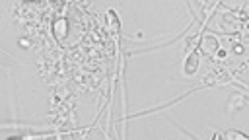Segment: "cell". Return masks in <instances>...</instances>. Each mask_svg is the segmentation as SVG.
I'll list each match as a JSON object with an SVG mask.
<instances>
[{
  "label": "cell",
  "mask_w": 249,
  "mask_h": 140,
  "mask_svg": "<svg viewBox=\"0 0 249 140\" xmlns=\"http://www.w3.org/2000/svg\"><path fill=\"white\" fill-rule=\"evenodd\" d=\"M198 66H200V51L196 49V45L187 52L185 60H183V76L185 78H193L196 72H198Z\"/></svg>",
  "instance_id": "6da1fadb"
},
{
  "label": "cell",
  "mask_w": 249,
  "mask_h": 140,
  "mask_svg": "<svg viewBox=\"0 0 249 140\" xmlns=\"http://www.w3.org/2000/svg\"><path fill=\"white\" fill-rule=\"evenodd\" d=\"M247 101H249V95H247L245 91H233V93L228 97V103H226L228 113H230V115H233V113H235L237 109H241Z\"/></svg>",
  "instance_id": "7a4b0ae2"
},
{
  "label": "cell",
  "mask_w": 249,
  "mask_h": 140,
  "mask_svg": "<svg viewBox=\"0 0 249 140\" xmlns=\"http://www.w3.org/2000/svg\"><path fill=\"white\" fill-rule=\"evenodd\" d=\"M218 39L212 35H200V43L196 45V49L200 51V54H212L218 49Z\"/></svg>",
  "instance_id": "3957f363"
},
{
  "label": "cell",
  "mask_w": 249,
  "mask_h": 140,
  "mask_svg": "<svg viewBox=\"0 0 249 140\" xmlns=\"http://www.w3.org/2000/svg\"><path fill=\"white\" fill-rule=\"evenodd\" d=\"M66 19L64 18H58L56 21H54V27H53V31H54V35L58 37V39H62L64 35H66Z\"/></svg>",
  "instance_id": "277c9868"
},
{
  "label": "cell",
  "mask_w": 249,
  "mask_h": 140,
  "mask_svg": "<svg viewBox=\"0 0 249 140\" xmlns=\"http://www.w3.org/2000/svg\"><path fill=\"white\" fill-rule=\"evenodd\" d=\"M222 136H224V138H239V140H247V138H249L245 132H239V130H233V128L224 130V132H222Z\"/></svg>",
  "instance_id": "5b68a950"
}]
</instances>
